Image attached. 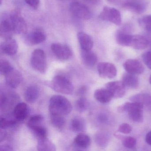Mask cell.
Masks as SVG:
<instances>
[{"instance_id":"1","label":"cell","mask_w":151,"mask_h":151,"mask_svg":"<svg viewBox=\"0 0 151 151\" xmlns=\"http://www.w3.org/2000/svg\"><path fill=\"white\" fill-rule=\"evenodd\" d=\"M49 109L51 115L65 116L71 112L72 106L67 98L56 95L51 98Z\"/></svg>"},{"instance_id":"2","label":"cell","mask_w":151,"mask_h":151,"mask_svg":"<svg viewBox=\"0 0 151 151\" xmlns=\"http://www.w3.org/2000/svg\"><path fill=\"white\" fill-rule=\"evenodd\" d=\"M143 106L139 102H128L120 106L117 109L120 112H127L130 119L136 122H143Z\"/></svg>"},{"instance_id":"3","label":"cell","mask_w":151,"mask_h":151,"mask_svg":"<svg viewBox=\"0 0 151 151\" xmlns=\"http://www.w3.org/2000/svg\"><path fill=\"white\" fill-rule=\"evenodd\" d=\"M51 85L54 91L63 94H71L74 91V86L72 83L67 78L63 76L55 77Z\"/></svg>"},{"instance_id":"4","label":"cell","mask_w":151,"mask_h":151,"mask_svg":"<svg viewBox=\"0 0 151 151\" xmlns=\"http://www.w3.org/2000/svg\"><path fill=\"white\" fill-rule=\"evenodd\" d=\"M30 61L33 69L41 74L45 73L47 69L46 58L43 50L35 49L32 53Z\"/></svg>"},{"instance_id":"5","label":"cell","mask_w":151,"mask_h":151,"mask_svg":"<svg viewBox=\"0 0 151 151\" xmlns=\"http://www.w3.org/2000/svg\"><path fill=\"white\" fill-rule=\"evenodd\" d=\"M9 18L14 33L25 34L27 32V24L22 17L20 10L16 9L12 11L10 13Z\"/></svg>"},{"instance_id":"6","label":"cell","mask_w":151,"mask_h":151,"mask_svg":"<svg viewBox=\"0 0 151 151\" xmlns=\"http://www.w3.org/2000/svg\"><path fill=\"white\" fill-rule=\"evenodd\" d=\"M70 10L74 16L80 20H89L91 17V13L89 8L83 3L75 1L70 3Z\"/></svg>"},{"instance_id":"7","label":"cell","mask_w":151,"mask_h":151,"mask_svg":"<svg viewBox=\"0 0 151 151\" xmlns=\"http://www.w3.org/2000/svg\"><path fill=\"white\" fill-rule=\"evenodd\" d=\"M100 19L103 21L110 22L116 25L122 24V17L120 12L114 8L106 6L99 16Z\"/></svg>"},{"instance_id":"8","label":"cell","mask_w":151,"mask_h":151,"mask_svg":"<svg viewBox=\"0 0 151 151\" xmlns=\"http://www.w3.org/2000/svg\"><path fill=\"white\" fill-rule=\"evenodd\" d=\"M46 39L45 32L40 29H37L32 31L25 33L24 42L28 46H34L40 44Z\"/></svg>"},{"instance_id":"9","label":"cell","mask_w":151,"mask_h":151,"mask_svg":"<svg viewBox=\"0 0 151 151\" xmlns=\"http://www.w3.org/2000/svg\"><path fill=\"white\" fill-rule=\"evenodd\" d=\"M98 73L101 77L112 79L116 76L117 70L113 63L108 62H101L97 66Z\"/></svg>"},{"instance_id":"10","label":"cell","mask_w":151,"mask_h":151,"mask_svg":"<svg viewBox=\"0 0 151 151\" xmlns=\"http://www.w3.org/2000/svg\"><path fill=\"white\" fill-rule=\"evenodd\" d=\"M51 49L55 55L60 60H67L72 55V52L68 46L60 43H55L51 45Z\"/></svg>"},{"instance_id":"11","label":"cell","mask_w":151,"mask_h":151,"mask_svg":"<svg viewBox=\"0 0 151 151\" xmlns=\"http://www.w3.org/2000/svg\"><path fill=\"white\" fill-rule=\"evenodd\" d=\"M106 88L109 90L116 99L122 98L125 93L126 87L122 81H113L106 84Z\"/></svg>"},{"instance_id":"12","label":"cell","mask_w":151,"mask_h":151,"mask_svg":"<svg viewBox=\"0 0 151 151\" xmlns=\"http://www.w3.org/2000/svg\"><path fill=\"white\" fill-rule=\"evenodd\" d=\"M124 70L128 73L133 75H140L144 72L145 68L143 64L138 60L129 59L123 64Z\"/></svg>"},{"instance_id":"13","label":"cell","mask_w":151,"mask_h":151,"mask_svg":"<svg viewBox=\"0 0 151 151\" xmlns=\"http://www.w3.org/2000/svg\"><path fill=\"white\" fill-rule=\"evenodd\" d=\"M6 76L7 84L12 88H17L19 86L22 80V74L17 70L13 69Z\"/></svg>"},{"instance_id":"14","label":"cell","mask_w":151,"mask_h":151,"mask_svg":"<svg viewBox=\"0 0 151 151\" xmlns=\"http://www.w3.org/2000/svg\"><path fill=\"white\" fill-rule=\"evenodd\" d=\"M14 33L9 17L5 18L0 24V36L4 40L12 38Z\"/></svg>"},{"instance_id":"15","label":"cell","mask_w":151,"mask_h":151,"mask_svg":"<svg viewBox=\"0 0 151 151\" xmlns=\"http://www.w3.org/2000/svg\"><path fill=\"white\" fill-rule=\"evenodd\" d=\"M1 50L5 54L13 55L16 54L18 50V45L15 40L11 38L4 40L1 44Z\"/></svg>"},{"instance_id":"16","label":"cell","mask_w":151,"mask_h":151,"mask_svg":"<svg viewBox=\"0 0 151 151\" xmlns=\"http://www.w3.org/2000/svg\"><path fill=\"white\" fill-rule=\"evenodd\" d=\"M122 7L127 10L136 14H141L145 11V6L140 1L129 0L123 3Z\"/></svg>"},{"instance_id":"17","label":"cell","mask_w":151,"mask_h":151,"mask_svg":"<svg viewBox=\"0 0 151 151\" xmlns=\"http://www.w3.org/2000/svg\"><path fill=\"white\" fill-rule=\"evenodd\" d=\"M122 81L128 89H136L139 86V79L136 75L128 72L123 75Z\"/></svg>"},{"instance_id":"18","label":"cell","mask_w":151,"mask_h":151,"mask_svg":"<svg viewBox=\"0 0 151 151\" xmlns=\"http://www.w3.org/2000/svg\"><path fill=\"white\" fill-rule=\"evenodd\" d=\"M81 49L84 51H90L93 47V42L91 37L83 32H79L77 34Z\"/></svg>"},{"instance_id":"19","label":"cell","mask_w":151,"mask_h":151,"mask_svg":"<svg viewBox=\"0 0 151 151\" xmlns=\"http://www.w3.org/2000/svg\"><path fill=\"white\" fill-rule=\"evenodd\" d=\"M81 58L82 61L86 67H93L97 63L98 57L95 53L90 51H84L81 52Z\"/></svg>"},{"instance_id":"20","label":"cell","mask_w":151,"mask_h":151,"mask_svg":"<svg viewBox=\"0 0 151 151\" xmlns=\"http://www.w3.org/2000/svg\"><path fill=\"white\" fill-rule=\"evenodd\" d=\"M40 90L37 86L32 85L27 87L24 92V99L30 103L35 102L39 97Z\"/></svg>"},{"instance_id":"21","label":"cell","mask_w":151,"mask_h":151,"mask_svg":"<svg viewBox=\"0 0 151 151\" xmlns=\"http://www.w3.org/2000/svg\"><path fill=\"white\" fill-rule=\"evenodd\" d=\"M132 36L125 31L118 30L116 33V42L120 45L124 47H131Z\"/></svg>"},{"instance_id":"22","label":"cell","mask_w":151,"mask_h":151,"mask_svg":"<svg viewBox=\"0 0 151 151\" xmlns=\"http://www.w3.org/2000/svg\"><path fill=\"white\" fill-rule=\"evenodd\" d=\"M94 98L96 100L101 103H107L111 101L113 95L106 88H100L95 91Z\"/></svg>"},{"instance_id":"23","label":"cell","mask_w":151,"mask_h":151,"mask_svg":"<svg viewBox=\"0 0 151 151\" xmlns=\"http://www.w3.org/2000/svg\"><path fill=\"white\" fill-rule=\"evenodd\" d=\"M149 42L145 37L140 35H133L131 47L134 49L142 50L149 46Z\"/></svg>"},{"instance_id":"24","label":"cell","mask_w":151,"mask_h":151,"mask_svg":"<svg viewBox=\"0 0 151 151\" xmlns=\"http://www.w3.org/2000/svg\"><path fill=\"white\" fill-rule=\"evenodd\" d=\"M14 113L15 117L18 121H23L27 117L28 114L27 104L24 102L19 103L15 107Z\"/></svg>"},{"instance_id":"25","label":"cell","mask_w":151,"mask_h":151,"mask_svg":"<svg viewBox=\"0 0 151 151\" xmlns=\"http://www.w3.org/2000/svg\"><path fill=\"white\" fill-rule=\"evenodd\" d=\"M132 101L139 102L151 109V95L146 93H140L133 95L130 98Z\"/></svg>"},{"instance_id":"26","label":"cell","mask_w":151,"mask_h":151,"mask_svg":"<svg viewBox=\"0 0 151 151\" xmlns=\"http://www.w3.org/2000/svg\"><path fill=\"white\" fill-rule=\"evenodd\" d=\"M91 139L88 135L79 134L75 138L74 144L76 146L81 148H86L90 146Z\"/></svg>"},{"instance_id":"27","label":"cell","mask_w":151,"mask_h":151,"mask_svg":"<svg viewBox=\"0 0 151 151\" xmlns=\"http://www.w3.org/2000/svg\"><path fill=\"white\" fill-rule=\"evenodd\" d=\"M70 128L75 132H81L85 129L86 123L84 120L80 116H76L71 120Z\"/></svg>"},{"instance_id":"28","label":"cell","mask_w":151,"mask_h":151,"mask_svg":"<svg viewBox=\"0 0 151 151\" xmlns=\"http://www.w3.org/2000/svg\"><path fill=\"white\" fill-rule=\"evenodd\" d=\"M37 148L38 151H55L56 150L55 145L53 143L47 139L38 140Z\"/></svg>"},{"instance_id":"29","label":"cell","mask_w":151,"mask_h":151,"mask_svg":"<svg viewBox=\"0 0 151 151\" xmlns=\"http://www.w3.org/2000/svg\"><path fill=\"white\" fill-rule=\"evenodd\" d=\"M95 142L100 147H105L107 145L109 140V136L107 133L100 132L94 137Z\"/></svg>"},{"instance_id":"30","label":"cell","mask_w":151,"mask_h":151,"mask_svg":"<svg viewBox=\"0 0 151 151\" xmlns=\"http://www.w3.org/2000/svg\"><path fill=\"white\" fill-rule=\"evenodd\" d=\"M36 137L39 139L46 138L47 132L46 128L42 124L37 125L29 128Z\"/></svg>"},{"instance_id":"31","label":"cell","mask_w":151,"mask_h":151,"mask_svg":"<svg viewBox=\"0 0 151 151\" xmlns=\"http://www.w3.org/2000/svg\"><path fill=\"white\" fill-rule=\"evenodd\" d=\"M51 122L54 127L60 129L64 127L66 121L63 116L51 115Z\"/></svg>"},{"instance_id":"32","label":"cell","mask_w":151,"mask_h":151,"mask_svg":"<svg viewBox=\"0 0 151 151\" xmlns=\"http://www.w3.org/2000/svg\"><path fill=\"white\" fill-rule=\"evenodd\" d=\"M14 68L10 63L7 60L1 59L0 60V73L1 75L6 76Z\"/></svg>"},{"instance_id":"33","label":"cell","mask_w":151,"mask_h":151,"mask_svg":"<svg viewBox=\"0 0 151 151\" xmlns=\"http://www.w3.org/2000/svg\"><path fill=\"white\" fill-rule=\"evenodd\" d=\"M139 25L148 31L151 32V15H147L139 18Z\"/></svg>"},{"instance_id":"34","label":"cell","mask_w":151,"mask_h":151,"mask_svg":"<svg viewBox=\"0 0 151 151\" xmlns=\"http://www.w3.org/2000/svg\"><path fill=\"white\" fill-rule=\"evenodd\" d=\"M88 101L85 98H81L77 100L76 103V109L80 112H84L88 107Z\"/></svg>"},{"instance_id":"35","label":"cell","mask_w":151,"mask_h":151,"mask_svg":"<svg viewBox=\"0 0 151 151\" xmlns=\"http://www.w3.org/2000/svg\"><path fill=\"white\" fill-rule=\"evenodd\" d=\"M43 121V116L40 115H36L31 116L28 122V126L29 128L33 126L42 124Z\"/></svg>"},{"instance_id":"36","label":"cell","mask_w":151,"mask_h":151,"mask_svg":"<svg viewBox=\"0 0 151 151\" xmlns=\"http://www.w3.org/2000/svg\"><path fill=\"white\" fill-rule=\"evenodd\" d=\"M122 144L126 148L132 149L136 147L137 140L133 137H125L123 139Z\"/></svg>"},{"instance_id":"37","label":"cell","mask_w":151,"mask_h":151,"mask_svg":"<svg viewBox=\"0 0 151 151\" xmlns=\"http://www.w3.org/2000/svg\"><path fill=\"white\" fill-rule=\"evenodd\" d=\"M142 60L146 66L151 70V52L144 53L142 55Z\"/></svg>"},{"instance_id":"38","label":"cell","mask_w":151,"mask_h":151,"mask_svg":"<svg viewBox=\"0 0 151 151\" xmlns=\"http://www.w3.org/2000/svg\"><path fill=\"white\" fill-rule=\"evenodd\" d=\"M1 128L2 129H6L13 126L15 124L16 122L14 121L7 120L5 118H1L0 121Z\"/></svg>"},{"instance_id":"39","label":"cell","mask_w":151,"mask_h":151,"mask_svg":"<svg viewBox=\"0 0 151 151\" xmlns=\"http://www.w3.org/2000/svg\"><path fill=\"white\" fill-rule=\"evenodd\" d=\"M132 130L131 126L127 123H122L118 127V131L124 134H129Z\"/></svg>"},{"instance_id":"40","label":"cell","mask_w":151,"mask_h":151,"mask_svg":"<svg viewBox=\"0 0 151 151\" xmlns=\"http://www.w3.org/2000/svg\"><path fill=\"white\" fill-rule=\"evenodd\" d=\"M25 1L28 5L34 9L38 8L40 3V0H25Z\"/></svg>"},{"instance_id":"41","label":"cell","mask_w":151,"mask_h":151,"mask_svg":"<svg viewBox=\"0 0 151 151\" xmlns=\"http://www.w3.org/2000/svg\"><path fill=\"white\" fill-rule=\"evenodd\" d=\"M145 141L149 145L151 146V131L147 132L146 135Z\"/></svg>"},{"instance_id":"42","label":"cell","mask_w":151,"mask_h":151,"mask_svg":"<svg viewBox=\"0 0 151 151\" xmlns=\"http://www.w3.org/2000/svg\"><path fill=\"white\" fill-rule=\"evenodd\" d=\"M87 3H90L91 5H97L100 4L101 0H84Z\"/></svg>"},{"instance_id":"43","label":"cell","mask_w":151,"mask_h":151,"mask_svg":"<svg viewBox=\"0 0 151 151\" xmlns=\"http://www.w3.org/2000/svg\"><path fill=\"white\" fill-rule=\"evenodd\" d=\"M0 150L1 151H11L13 149H11V147L8 145H3L0 147Z\"/></svg>"},{"instance_id":"44","label":"cell","mask_w":151,"mask_h":151,"mask_svg":"<svg viewBox=\"0 0 151 151\" xmlns=\"http://www.w3.org/2000/svg\"><path fill=\"white\" fill-rule=\"evenodd\" d=\"M108 1L114 5H118L121 3L122 0H107Z\"/></svg>"},{"instance_id":"45","label":"cell","mask_w":151,"mask_h":151,"mask_svg":"<svg viewBox=\"0 0 151 151\" xmlns=\"http://www.w3.org/2000/svg\"><path fill=\"white\" fill-rule=\"evenodd\" d=\"M149 83L151 84V75L150 76V78H149Z\"/></svg>"},{"instance_id":"46","label":"cell","mask_w":151,"mask_h":151,"mask_svg":"<svg viewBox=\"0 0 151 151\" xmlns=\"http://www.w3.org/2000/svg\"><path fill=\"white\" fill-rule=\"evenodd\" d=\"M2 0H0V2H1V4L2 3Z\"/></svg>"}]
</instances>
